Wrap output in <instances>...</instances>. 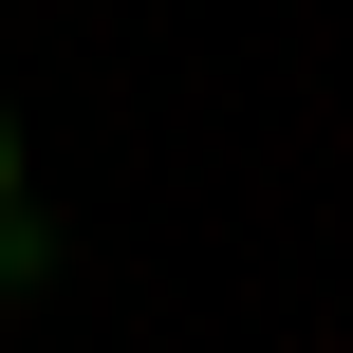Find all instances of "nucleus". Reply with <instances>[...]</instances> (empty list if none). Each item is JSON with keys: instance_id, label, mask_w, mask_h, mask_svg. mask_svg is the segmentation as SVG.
<instances>
[{"instance_id": "1", "label": "nucleus", "mask_w": 353, "mask_h": 353, "mask_svg": "<svg viewBox=\"0 0 353 353\" xmlns=\"http://www.w3.org/2000/svg\"><path fill=\"white\" fill-rule=\"evenodd\" d=\"M0 223H19V112H0Z\"/></svg>"}]
</instances>
